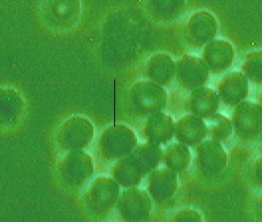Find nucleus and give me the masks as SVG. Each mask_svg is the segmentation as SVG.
Here are the masks:
<instances>
[{
    "instance_id": "12",
    "label": "nucleus",
    "mask_w": 262,
    "mask_h": 222,
    "mask_svg": "<svg viewBox=\"0 0 262 222\" xmlns=\"http://www.w3.org/2000/svg\"><path fill=\"white\" fill-rule=\"evenodd\" d=\"M165 163L167 168L174 172L186 170L191 162V153L187 145L183 143H173L165 151Z\"/></svg>"
},
{
    "instance_id": "5",
    "label": "nucleus",
    "mask_w": 262,
    "mask_h": 222,
    "mask_svg": "<svg viewBox=\"0 0 262 222\" xmlns=\"http://www.w3.org/2000/svg\"><path fill=\"white\" fill-rule=\"evenodd\" d=\"M219 94L226 104L235 106L248 95V81L241 73L229 74L220 82Z\"/></svg>"
},
{
    "instance_id": "3",
    "label": "nucleus",
    "mask_w": 262,
    "mask_h": 222,
    "mask_svg": "<svg viewBox=\"0 0 262 222\" xmlns=\"http://www.w3.org/2000/svg\"><path fill=\"white\" fill-rule=\"evenodd\" d=\"M196 162L200 171L205 175H219L226 169L227 153L217 141L201 142L196 149Z\"/></svg>"
},
{
    "instance_id": "20",
    "label": "nucleus",
    "mask_w": 262,
    "mask_h": 222,
    "mask_svg": "<svg viewBox=\"0 0 262 222\" xmlns=\"http://www.w3.org/2000/svg\"><path fill=\"white\" fill-rule=\"evenodd\" d=\"M261 133H262V132H261ZM261 143H262V136H261Z\"/></svg>"
},
{
    "instance_id": "13",
    "label": "nucleus",
    "mask_w": 262,
    "mask_h": 222,
    "mask_svg": "<svg viewBox=\"0 0 262 222\" xmlns=\"http://www.w3.org/2000/svg\"><path fill=\"white\" fill-rule=\"evenodd\" d=\"M205 119L208 120V123H206L208 134L214 141L222 142L226 140L231 134L232 124L231 121L226 116L215 113L213 116H210Z\"/></svg>"
},
{
    "instance_id": "9",
    "label": "nucleus",
    "mask_w": 262,
    "mask_h": 222,
    "mask_svg": "<svg viewBox=\"0 0 262 222\" xmlns=\"http://www.w3.org/2000/svg\"><path fill=\"white\" fill-rule=\"evenodd\" d=\"M175 123L171 116L163 112H156L148 121L147 134L155 144L167 143L174 135Z\"/></svg>"
},
{
    "instance_id": "11",
    "label": "nucleus",
    "mask_w": 262,
    "mask_h": 222,
    "mask_svg": "<svg viewBox=\"0 0 262 222\" xmlns=\"http://www.w3.org/2000/svg\"><path fill=\"white\" fill-rule=\"evenodd\" d=\"M141 87V95L138 97L141 107L152 113L161 110L167 102V94L163 88L150 82H145Z\"/></svg>"
},
{
    "instance_id": "16",
    "label": "nucleus",
    "mask_w": 262,
    "mask_h": 222,
    "mask_svg": "<svg viewBox=\"0 0 262 222\" xmlns=\"http://www.w3.org/2000/svg\"><path fill=\"white\" fill-rule=\"evenodd\" d=\"M174 220L177 221H202L201 214L193 209H183L179 211L175 217Z\"/></svg>"
},
{
    "instance_id": "8",
    "label": "nucleus",
    "mask_w": 262,
    "mask_h": 222,
    "mask_svg": "<svg viewBox=\"0 0 262 222\" xmlns=\"http://www.w3.org/2000/svg\"><path fill=\"white\" fill-rule=\"evenodd\" d=\"M220 97L209 87H198L190 97V108L196 116L205 119L213 116L219 109Z\"/></svg>"
},
{
    "instance_id": "14",
    "label": "nucleus",
    "mask_w": 262,
    "mask_h": 222,
    "mask_svg": "<svg viewBox=\"0 0 262 222\" xmlns=\"http://www.w3.org/2000/svg\"><path fill=\"white\" fill-rule=\"evenodd\" d=\"M175 74V65L168 57H159L150 64V76L160 84L169 83Z\"/></svg>"
},
{
    "instance_id": "4",
    "label": "nucleus",
    "mask_w": 262,
    "mask_h": 222,
    "mask_svg": "<svg viewBox=\"0 0 262 222\" xmlns=\"http://www.w3.org/2000/svg\"><path fill=\"white\" fill-rule=\"evenodd\" d=\"M178 141L187 146H195L203 141L208 134L205 120L195 114L182 117L175 124V132Z\"/></svg>"
},
{
    "instance_id": "10",
    "label": "nucleus",
    "mask_w": 262,
    "mask_h": 222,
    "mask_svg": "<svg viewBox=\"0 0 262 222\" xmlns=\"http://www.w3.org/2000/svg\"><path fill=\"white\" fill-rule=\"evenodd\" d=\"M205 58L210 68L219 73L228 69L232 63L233 53L232 48L225 42H214L211 44L205 52Z\"/></svg>"
},
{
    "instance_id": "19",
    "label": "nucleus",
    "mask_w": 262,
    "mask_h": 222,
    "mask_svg": "<svg viewBox=\"0 0 262 222\" xmlns=\"http://www.w3.org/2000/svg\"><path fill=\"white\" fill-rule=\"evenodd\" d=\"M260 103H261V107H262V93H261V95H260Z\"/></svg>"
},
{
    "instance_id": "17",
    "label": "nucleus",
    "mask_w": 262,
    "mask_h": 222,
    "mask_svg": "<svg viewBox=\"0 0 262 222\" xmlns=\"http://www.w3.org/2000/svg\"><path fill=\"white\" fill-rule=\"evenodd\" d=\"M253 174L256 182H258L260 185H262V157L255 162L254 168H253Z\"/></svg>"
},
{
    "instance_id": "15",
    "label": "nucleus",
    "mask_w": 262,
    "mask_h": 222,
    "mask_svg": "<svg viewBox=\"0 0 262 222\" xmlns=\"http://www.w3.org/2000/svg\"><path fill=\"white\" fill-rule=\"evenodd\" d=\"M246 78L253 82H262V52L253 53L248 56L244 65Z\"/></svg>"
},
{
    "instance_id": "18",
    "label": "nucleus",
    "mask_w": 262,
    "mask_h": 222,
    "mask_svg": "<svg viewBox=\"0 0 262 222\" xmlns=\"http://www.w3.org/2000/svg\"><path fill=\"white\" fill-rule=\"evenodd\" d=\"M259 209H260V213L262 215V194L261 197H260V201H259Z\"/></svg>"
},
{
    "instance_id": "6",
    "label": "nucleus",
    "mask_w": 262,
    "mask_h": 222,
    "mask_svg": "<svg viewBox=\"0 0 262 222\" xmlns=\"http://www.w3.org/2000/svg\"><path fill=\"white\" fill-rule=\"evenodd\" d=\"M178 79L181 84L188 90L201 87L208 79L209 70L196 58L183 59L178 65Z\"/></svg>"
},
{
    "instance_id": "2",
    "label": "nucleus",
    "mask_w": 262,
    "mask_h": 222,
    "mask_svg": "<svg viewBox=\"0 0 262 222\" xmlns=\"http://www.w3.org/2000/svg\"><path fill=\"white\" fill-rule=\"evenodd\" d=\"M232 123L238 137L246 140L256 138L262 132L261 105L242 101L234 110Z\"/></svg>"
},
{
    "instance_id": "1",
    "label": "nucleus",
    "mask_w": 262,
    "mask_h": 222,
    "mask_svg": "<svg viewBox=\"0 0 262 222\" xmlns=\"http://www.w3.org/2000/svg\"><path fill=\"white\" fill-rule=\"evenodd\" d=\"M41 14L53 30H69L81 16V0H43Z\"/></svg>"
},
{
    "instance_id": "7",
    "label": "nucleus",
    "mask_w": 262,
    "mask_h": 222,
    "mask_svg": "<svg viewBox=\"0 0 262 222\" xmlns=\"http://www.w3.org/2000/svg\"><path fill=\"white\" fill-rule=\"evenodd\" d=\"M177 187V174L169 168L157 170L151 174L149 190L156 202L161 203L171 198L175 194Z\"/></svg>"
}]
</instances>
